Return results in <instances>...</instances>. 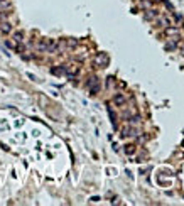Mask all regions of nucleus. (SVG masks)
Instances as JSON below:
<instances>
[{"label": "nucleus", "instance_id": "39448f33", "mask_svg": "<svg viewBox=\"0 0 184 206\" xmlns=\"http://www.w3.org/2000/svg\"><path fill=\"white\" fill-rule=\"evenodd\" d=\"M113 103H115V105H125V96L117 93L115 96H113Z\"/></svg>", "mask_w": 184, "mask_h": 206}, {"label": "nucleus", "instance_id": "6e6552de", "mask_svg": "<svg viewBox=\"0 0 184 206\" xmlns=\"http://www.w3.org/2000/svg\"><path fill=\"white\" fill-rule=\"evenodd\" d=\"M22 39H24V34H22L20 30L14 34V41H15V42H22Z\"/></svg>", "mask_w": 184, "mask_h": 206}, {"label": "nucleus", "instance_id": "f8f14e48", "mask_svg": "<svg viewBox=\"0 0 184 206\" xmlns=\"http://www.w3.org/2000/svg\"><path fill=\"white\" fill-rule=\"evenodd\" d=\"M177 49L184 54V42H177Z\"/></svg>", "mask_w": 184, "mask_h": 206}, {"label": "nucleus", "instance_id": "7ed1b4c3", "mask_svg": "<svg viewBox=\"0 0 184 206\" xmlns=\"http://www.w3.org/2000/svg\"><path fill=\"white\" fill-rule=\"evenodd\" d=\"M49 41H51V39H41V41H39V44H37V49H39V51H47Z\"/></svg>", "mask_w": 184, "mask_h": 206}, {"label": "nucleus", "instance_id": "20e7f679", "mask_svg": "<svg viewBox=\"0 0 184 206\" xmlns=\"http://www.w3.org/2000/svg\"><path fill=\"white\" fill-rule=\"evenodd\" d=\"M177 42H179V39L174 37L172 41H169V42L166 44V49H167V51H172V49H176V47H177Z\"/></svg>", "mask_w": 184, "mask_h": 206}, {"label": "nucleus", "instance_id": "4468645a", "mask_svg": "<svg viewBox=\"0 0 184 206\" xmlns=\"http://www.w3.org/2000/svg\"><path fill=\"white\" fill-rule=\"evenodd\" d=\"M90 201H91V203H98V201H100V198H98V196H95V198H91Z\"/></svg>", "mask_w": 184, "mask_h": 206}, {"label": "nucleus", "instance_id": "423d86ee", "mask_svg": "<svg viewBox=\"0 0 184 206\" xmlns=\"http://www.w3.org/2000/svg\"><path fill=\"white\" fill-rule=\"evenodd\" d=\"M0 30H2L4 34H9V32H12V27H10L9 22H2V27H0Z\"/></svg>", "mask_w": 184, "mask_h": 206}, {"label": "nucleus", "instance_id": "9d476101", "mask_svg": "<svg viewBox=\"0 0 184 206\" xmlns=\"http://www.w3.org/2000/svg\"><path fill=\"white\" fill-rule=\"evenodd\" d=\"M52 73H54V74H63V73H66V68H54V69H52Z\"/></svg>", "mask_w": 184, "mask_h": 206}, {"label": "nucleus", "instance_id": "0eeeda50", "mask_svg": "<svg viewBox=\"0 0 184 206\" xmlns=\"http://www.w3.org/2000/svg\"><path fill=\"white\" fill-rule=\"evenodd\" d=\"M177 32H179V30H177V27H167V29H166V34H167V36H176Z\"/></svg>", "mask_w": 184, "mask_h": 206}, {"label": "nucleus", "instance_id": "9b49d317", "mask_svg": "<svg viewBox=\"0 0 184 206\" xmlns=\"http://www.w3.org/2000/svg\"><path fill=\"white\" fill-rule=\"evenodd\" d=\"M66 44H68V47H71V49L78 46V42H76V41H74V39H69V41H68V42H66Z\"/></svg>", "mask_w": 184, "mask_h": 206}, {"label": "nucleus", "instance_id": "2eb2a0df", "mask_svg": "<svg viewBox=\"0 0 184 206\" xmlns=\"http://www.w3.org/2000/svg\"><path fill=\"white\" fill-rule=\"evenodd\" d=\"M0 2H4V0H0Z\"/></svg>", "mask_w": 184, "mask_h": 206}, {"label": "nucleus", "instance_id": "ddd939ff", "mask_svg": "<svg viewBox=\"0 0 184 206\" xmlns=\"http://www.w3.org/2000/svg\"><path fill=\"white\" fill-rule=\"evenodd\" d=\"M5 17H7V15H5V14H2V12H0V22H5Z\"/></svg>", "mask_w": 184, "mask_h": 206}, {"label": "nucleus", "instance_id": "1a4fd4ad", "mask_svg": "<svg viewBox=\"0 0 184 206\" xmlns=\"http://www.w3.org/2000/svg\"><path fill=\"white\" fill-rule=\"evenodd\" d=\"M125 152H127L129 155H132L133 152H135V145H127L125 147Z\"/></svg>", "mask_w": 184, "mask_h": 206}, {"label": "nucleus", "instance_id": "f03ea898", "mask_svg": "<svg viewBox=\"0 0 184 206\" xmlns=\"http://www.w3.org/2000/svg\"><path fill=\"white\" fill-rule=\"evenodd\" d=\"M98 78L96 76H93V78H90V81L86 83V86H88V90L91 91V95H96L98 93V90H100V85H98Z\"/></svg>", "mask_w": 184, "mask_h": 206}, {"label": "nucleus", "instance_id": "f257e3e1", "mask_svg": "<svg viewBox=\"0 0 184 206\" xmlns=\"http://www.w3.org/2000/svg\"><path fill=\"white\" fill-rule=\"evenodd\" d=\"M108 61H110L108 54H105V52H100V54H96V58H95V64L100 66V68H107V66H108Z\"/></svg>", "mask_w": 184, "mask_h": 206}]
</instances>
